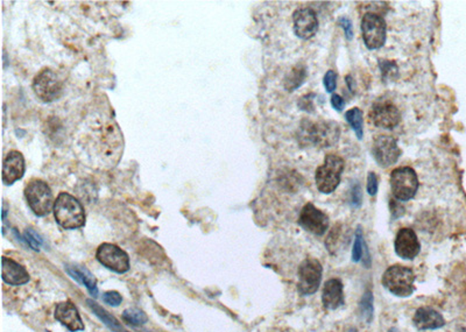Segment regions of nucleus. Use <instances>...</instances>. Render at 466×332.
Wrapping results in <instances>:
<instances>
[{"label": "nucleus", "mask_w": 466, "mask_h": 332, "mask_svg": "<svg viewBox=\"0 0 466 332\" xmlns=\"http://www.w3.org/2000/svg\"><path fill=\"white\" fill-rule=\"evenodd\" d=\"M322 301L327 310L338 309L339 307L344 304V291L341 280L331 279L325 282Z\"/></svg>", "instance_id": "21"}, {"label": "nucleus", "mask_w": 466, "mask_h": 332, "mask_svg": "<svg viewBox=\"0 0 466 332\" xmlns=\"http://www.w3.org/2000/svg\"><path fill=\"white\" fill-rule=\"evenodd\" d=\"M337 23H338L339 27H342L344 33H345V38L347 41H352V39L354 37V25H352V21L346 18V17H342L337 20Z\"/></svg>", "instance_id": "34"}, {"label": "nucleus", "mask_w": 466, "mask_h": 332, "mask_svg": "<svg viewBox=\"0 0 466 332\" xmlns=\"http://www.w3.org/2000/svg\"><path fill=\"white\" fill-rule=\"evenodd\" d=\"M88 304L90 307L91 310L94 311V313H96L101 321H103L104 324L108 325L111 330H113L114 332H121L123 331V326H121V323L116 321V318H113L111 313H108L105 309H103L102 307L97 304V303L94 302L92 300H88Z\"/></svg>", "instance_id": "24"}, {"label": "nucleus", "mask_w": 466, "mask_h": 332, "mask_svg": "<svg viewBox=\"0 0 466 332\" xmlns=\"http://www.w3.org/2000/svg\"><path fill=\"white\" fill-rule=\"evenodd\" d=\"M373 313H374L373 295L371 291H366L361 298V304H359V315H361L363 321L369 323V322H372Z\"/></svg>", "instance_id": "26"}, {"label": "nucleus", "mask_w": 466, "mask_h": 332, "mask_svg": "<svg viewBox=\"0 0 466 332\" xmlns=\"http://www.w3.org/2000/svg\"><path fill=\"white\" fill-rule=\"evenodd\" d=\"M25 197L32 211L39 217L49 215L54 209L53 191L48 183L40 178H33L27 183L25 188Z\"/></svg>", "instance_id": "5"}, {"label": "nucleus", "mask_w": 466, "mask_h": 332, "mask_svg": "<svg viewBox=\"0 0 466 332\" xmlns=\"http://www.w3.org/2000/svg\"><path fill=\"white\" fill-rule=\"evenodd\" d=\"M330 102L332 107H334L336 111H338V112H342L344 107H345V101H344L342 96H339V94H332V96H331Z\"/></svg>", "instance_id": "38"}, {"label": "nucleus", "mask_w": 466, "mask_h": 332, "mask_svg": "<svg viewBox=\"0 0 466 332\" xmlns=\"http://www.w3.org/2000/svg\"><path fill=\"white\" fill-rule=\"evenodd\" d=\"M380 70L383 74V80H393L398 74V65L394 61L379 60Z\"/></svg>", "instance_id": "29"}, {"label": "nucleus", "mask_w": 466, "mask_h": 332, "mask_svg": "<svg viewBox=\"0 0 466 332\" xmlns=\"http://www.w3.org/2000/svg\"><path fill=\"white\" fill-rule=\"evenodd\" d=\"M361 33L369 50H379L386 42V21L379 14L367 12L361 19Z\"/></svg>", "instance_id": "9"}, {"label": "nucleus", "mask_w": 466, "mask_h": 332, "mask_svg": "<svg viewBox=\"0 0 466 332\" xmlns=\"http://www.w3.org/2000/svg\"><path fill=\"white\" fill-rule=\"evenodd\" d=\"M415 274L413 269L403 264H394L387 268L383 276V284L392 294L398 298H408L415 291Z\"/></svg>", "instance_id": "6"}, {"label": "nucleus", "mask_w": 466, "mask_h": 332, "mask_svg": "<svg viewBox=\"0 0 466 332\" xmlns=\"http://www.w3.org/2000/svg\"><path fill=\"white\" fill-rule=\"evenodd\" d=\"M315 94H305L303 97L298 99L297 105H298L300 110L305 111V112H308V114H315V105H314V97H315Z\"/></svg>", "instance_id": "30"}, {"label": "nucleus", "mask_w": 466, "mask_h": 332, "mask_svg": "<svg viewBox=\"0 0 466 332\" xmlns=\"http://www.w3.org/2000/svg\"><path fill=\"white\" fill-rule=\"evenodd\" d=\"M365 249H366V244H365L364 236H363V230L359 227L356 232V238H354V249H352V260L354 262H358L363 259Z\"/></svg>", "instance_id": "28"}, {"label": "nucleus", "mask_w": 466, "mask_h": 332, "mask_svg": "<svg viewBox=\"0 0 466 332\" xmlns=\"http://www.w3.org/2000/svg\"><path fill=\"white\" fill-rule=\"evenodd\" d=\"M398 140L391 136H379L374 138L372 145V155L376 163L381 168H388L398 163L401 155Z\"/></svg>", "instance_id": "12"}, {"label": "nucleus", "mask_w": 466, "mask_h": 332, "mask_svg": "<svg viewBox=\"0 0 466 332\" xmlns=\"http://www.w3.org/2000/svg\"><path fill=\"white\" fill-rule=\"evenodd\" d=\"M337 80H338V74L334 70H327L323 77L324 87L327 92H334L336 90Z\"/></svg>", "instance_id": "31"}, {"label": "nucleus", "mask_w": 466, "mask_h": 332, "mask_svg": "<svg viewBox=\"0 0 466 332\" xmlns=\"http://www.w3.org/2000/svg\"><path fill=\"white\" fill-rule=\"evenodd\" d=\"M345 161L336 154H327L324 163L316 169L315 181L318 191L325 195L332 194L338 188Z\"/></svg>", "instance_id": "4"}, {"label": "nucleus", "mask_w": 466, "mask_h": 332, "mask_svg": "<svg viewBox=\"0 0 466 332\" xmlns=\"http://www.w3.org/2000/svg\"><path fill=\"white\" fill-rule=\"evenodd\" d=\"M124 148L123 134L112 118L92 114L79 125L75 149L88 166L109 169L119 163Z\"/></svg>", "instance_id": "1"}, {"label": "nucleus", "mask_w": 466, "mask_h": 332, "mask_svg": "<svg viewBox=\"0 0 466 332\" xmlns=\"http://www.w3.org/2000/svg\"><path fill=\"white\" fill-rule=\"evenodd\" d=\"M347 124L352 127L358 139H363L364 136V114L359 107H352L345 114Z\"/></svg>", "instance_id": "25"}, {"label": "nucleus", "mask_w": 466, "mask_h": 332, "mask_svg": "<svg viewBox=\"0 0 466 332\" xmlns=\"http://www.w3.org/2000/svg\"><path fill=\"white\" fill-rule=\"evenodd\" d=\"M33 90L42 102L50 103L60 98L63 91V82L53 69L45 68L35 76Z\"/></svg>", "instance_id": "8"}, {"label": "nucleus", "mask_w": 466, "mask_h": 332, "mask_svg": "<svg viewBox=\"0 0 466 332\" xmlns=\"http://www.w3.org/2000/svg\"><path fill=\"white\" fill-rule=\"evenodd\" d=\"M414 324L418 330H435L445 325V320L436 310L429 307H422L414 315Z\"/></svg>", "instance_id": "20"}, {"label": "nucleus", "mask_w": 466, "mask_h": 332, "mask_svg": "<svg viewBox=\"0 0 466 332\" xmlns=\"http://www.w3.org/2000/svg\"><path fill=\"white\" fill-rule=\"evenodd\" d=\"M26 170L25 158L19 151H10L3 160V182L11 185L21 180Z\"/></svg>", "instance_id": "17"}, {"label": "nucleus", "mask_w": 466, "mask_h": 332, "mask_svg": "<svg viewBox=\"0 0 466 332\" xmlns=\"http://www.w3.org/2000/svg\"><path fill=\"white\" fill-rule=\"evenodd\" d=\"M350 332H356V330H354V329H352V330H351V331Z\"/></svg>", "instance_id": "40"}, {"label": "nucleus", "mask_w": 466, "mask_h": 332, "mask_svg": "<svg viewBox=\"0 0 466 332\" xmlns=\"http://www.w3.org/2000/svg\"><path fill=\"white\" fill-rule=\"evenodd\" d=\"M341 126L336 121L303 119L297 131L296 138L302 146L316 148L334 147L339 141Z\"/></svg>", "instance_id": "2"}, {"label": "nucleus", "mask_w": 466, "mask_h": 332, "mask_svg": "<svg viewBox=\"0 0 466 332\" xmlns=\"http://www.w3.org/2000/svg\"><path fill=\"white\" fill-rule=\"evenodd\" d=\"M67 272L70 274V276L79 281V283H83L85 287L88 288V291H90L91 295L96 296L97 295V286H96V279H94V276L91 274L88 269L85 268L77 267V266H67Z\"/></svg>", "instance_id": "22"}, {"label": "nucleus", "mask_w": 466, "mask_h": 332, "mask_svg": "<svg viewBox=\"0 0 466 332\" xmlns=\"http://www.w3.org/2000/svg\"><path fill=\"white\" fill-rule=\"evenodd\" d=\"M318 19L316 12L310 8H297L293 13V30L297 38L309 40L318 30Z\"/></svg>", "instance_id": "15"}, {"label": "nucleus", "mask_w": 466, "mask_h": 332, "mask_svg": "<svg viewBox=\"0 0 466 332\" xmlns=\"http://www.w3.org/2000/svg\"><path fill=\"white\" fill-rule=\"evenodd\" d=\"M369 119L376 127L392 129L400 124L401 112L389 99H379L371 106Z\"/></svg>", "instance_id": "10"}, {"label": "nucleus", "mask_w": 466, "mask_h": 332, "mask_svg": "<svg viewBox=\"0 0 466 332\" xmlns=\"http://www.w3.org/2000/svg\"><path fill=\"white\" fill-rule=\"evenodd\" d=\"M53 210L57 224L65 230H75L85 224L84 208L81 202L70 194H59Z\"/></svg>", "instance_id": "3"}, {"label": "nucleus", "mask_w": 466, "mask_h": 332, "mask_svg": "<svg viewBox=\"0 0 466 332\" xmlns=\"http://www.w3.org/2000/svg\"><path fill=\"white\" fill-rule=\"evenodd\" d=\"M339 238H341V227L336 225L331 231L330 234L327 236V242H325L327 251L332 252V249H337Z\"/></svg>", "instance_id": "33"}, {"label": "nucleus", "mask_w": 466, "mask_h": 332, "mask_svg": "<svg viewBox=\"0 0 466 332\" xmlns=\"http://www.w3.org/2000/svg\"><path fill=\"white\" fill-rule=\"evenodd\" d=\"M323 268L315 258H307L298 268V291L302 295L315 294L320 288Z\"/></svg>", "instance_id": "11"}, {"label": "nucleus", "mask_w": 466, "mask_h": 332, "mask_svg": "<svg viewBox=\"0 0 466 332\" xmlns=\"http://www.w3.org/2000/svg\"><path fill=\"white\" fill-rule=\"evenodd\" d=\"M388 332H400V331H398V329L392 328L391 330H389V331Z\"/></svg>", "instance_id": "39"}, {"label": "nucleus", "mask_w": 466, "mask_h": 332, "mask_svg": "<svg viewBox=\"0 0 466 332\" xmlns=\"http://www.w3.org/2000/svg\"><path fill=\"white\" fill-rule=\"evenodd\" d=\"M392 193L396 200L407 202L418 193V178L412 167H398L391 173Z\"/></svg>", "instance_id": "7"}, {"label": "nucleus", "mask_w": 466, "mask_h": 332, "mask_svg": "<svg viewBox=\"0 0 466 332\" xmlns=\"http://www.w3.org/2000/svg\"><path fill=\"white\" fill-rule=\"evenodd\" d=\"M25 239H26V242H28V245H30L32 249H35V251H38V249H40V246L42 245V242H43L41 237H40V234H37V232H35L34 230H32V229L26 230V232H25Z\"/></svg>", "instance_id": "32"}, {"label": "nucleus", "mask_w": 466, "mask_h": 332, "mask_svg": "<svg viewBox=\"0 0 466 332\" xmlns=\"http://www.w3.org/2000/svg\"><path fill=\"white\" fill-rule=\"evenodd\" d=\"M123 318H124V321L133 325L145 324L148 321L146 313H143V310L136 309V308H130V309L125 310L124 313H123Z\"/></svg>", "instance_id": "27"}, {"label": "nucleus", "mask_w": 466, "mask_h": 332, "mask_svg": "<svg viewBox=\"0 0 466 332\" xmlns=\"http://www.w3.org/2000/svg\"><path fill=\"white\" fill-rule=\"evenodd\" d=\"M103 301L109 306L116 307L121 304L123 298L118 291H106L105 294L103 295Z\"/></svg>", "instance_id": "36"}, {"label": "nucleus", "mask_w": 466, "mask_h": 332, "mask_svg": "<svg viewBox=\"0 0 466 332\" xmlns=\"http://www.w3.org/2000/svg\"><path fill=\"white\" fill-rule=\"evenodd\" d=\"M96 258L103 266H105L113 272L121 274L130 269V257L128 253L110 242H104L98 247Z\"/></svg>", "instance_id": "13"}, {"label": "nucleus", "mask_w": 466, "mask_h": 332, "mask_svg": "<svg viewBox=\"0 0 466 332\" xmlns=\"http://www.w3.org/2000/svg\"><path fill=\"white\" fill-rule=\"evenodd\" d=\"M329 216L312 203H307L298 216V225L315 236H323L329 229Z\"/></svg>", "instance_id": "14"}, {"label": "nucleus", "mask_w": 466, "mask_h": 332, "mask_svg": "<svg viewBox=\"0 0 466 332\" xmlns=\"http://www.w3.org/2000/svg\"><path fill=\"white\" fill-rule=\"evenodd\" d=\"M395 253L405 260H413L421 251V244L415 231L409 227L400 229L394 240Z\"/></svg>", "instance_id": "16"}, {"label": "nucleus", "mask_w": 466, "mask_h": 332, "mask_svg": "<svg viewBox=\"0 0 466 332\" xmlns=\"http://www.w3.org/2000/svg\"><path fill=\"white\" fill-rule=\"evenodd\" d=\"M1 264H3L1 276L5 282L11 286H21L30 281V274L27 272L26 268L23 267L17 261L12 260L10 258L3 257Z\"/></svg>", "instance_id": "19"}, {"label": "nucleus", "mask_w": 466, "mask_h": 332, "mask_svg": "<svg viewBox=\"0 0 466 332\" xmlns=\"http://www.w3.org/2000/svg\"><path fill=\"white\" fill-rule=\"evenodd\" d=\"M305 79H307V68L305 65H298L294 67L285 79L286 90L290 92L296 90L305 83Z\"/></svg>", "instance_id": "23"}, {"label": "nucleus", "mask_w": 466, "mask_h": 332, "mask_svg": "<svg viewBox=\"0 0 466 332\" xmlns=\"http://www.w3.org/2000/svg\"><path fill=\"white\" fill-rule=\"evenodd\" d=\"M351 205L354 208H359L363 202V193H361V185L359 182H354V185L351 187Z\"/></svg>", "instance_id": "35"}, {"label": "nucleus", "mask_w": 466, "mask_h": 332, "mask_svg": "<svg viewBox=\"0 0 466 332\" xmlns=\"http://www.w3.org/2000/svg\"><path fill=\"white\" fill-rule=\"evenodd\" d=\"M55 318L68 329L69 331H81L84 330V323L79 316V310L72 301L59 303L55 309Z\"/></svg>", "instance_id": "18"}, {"label": "nucleus", "mask_w": 466, "mask_h": 332, "mask_svg": "<svg viewBox=\"0 0 466 332\" xmlns=\"http://www.w3.org/2000/svg\"><path fill=\"white\" fill-rule=\"evenodd\" d=\"M378 185H379V183H378L376 173L369 172V175H367V185H366V190H367L369 196H376V193H378Z\"/></svg>", "instance_id": "37"}]
</instances>
